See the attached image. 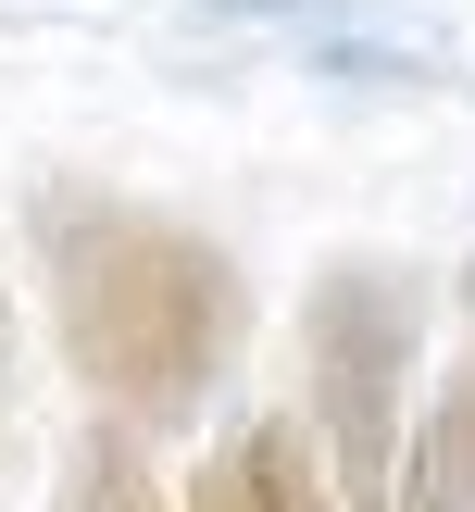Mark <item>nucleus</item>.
<instances>
[{
    "mask_svg": "<svg viewBox=\"0 0 475 512\" xmlns=\"http://www.w3.org/2000/svg\"><path fill=\"white\" fill-rule=\"evenodd\" d=\"M238 325H250V288L200 225L138 213V200H63L50 213V338L100 413L125 425L200 413Z\"/></svg>",
    "mask_w": 475,
    "mask_h": 512,
    "instance_id": "nucleus-1",
    "label": "nucleus"
},
{
    "mask_svg": "<svg viewBox=\"0 0 475 512\" xmlns=\"http://www.w3.org/2000/svg\"><path fill=\"white\" fill-rule=\"evenodd\" d=\"M188 512H350V500H338V475H325V450L300 438L288 413H263V425H238V438L188 475Z\"/></svg>",
    "mask_w": 475,
    "mask_h": 512,
    "instance_id": "nucleus-3",
    "label": "nucleus"
},
{
    "mask_svg": "<svg viewBox=\"0 0 475 512\" xmlns=\"http://www.w3.org/2000/svg\"><path fill=\"white\" fill-rule=\"evenodd\" d=\"M463 325H475V263H463Z\"/></svg>",
    "mask_w": 475,
    "mask_h": 512,
    "instance_id": "nucleus-6",
    "label": "nucleus"
},
{
    "mask_svg": "<svg viewBox=\"0 0 475 512\" xmlns=\"http://www.w3.org/2000/svg\"><path fill=\"white\" fill-rule=\"evenodd\" d=\"M400 512H475V363L450 375V400L425 413V450L400 463Z\"/></svg>",
    "mask_w": 475,
    "mask_h": 512,
    "instance_id": "nucleus-4",
    "label": "nucleus"
},
{
    "mask_svg": "<svg viewBox=\"0 0 475 512\" xmlns=\"http://www.w3.org/2000/svg\"><path fill=\"white\" fill-rule=\"evenodd\" d=\"M63 512H175V500H163V475H150V450H138V425H125V413H100L88 438H75V463H63Z\"/></svg>",
    "mask_w": 475,
    "mask_h": 512,
    "instance_id": "nucleus-5",
    "label": "nucleus"
},
{
    "mask_svg": "<svg viewBox=\"0 0 475 512\" xmlns=\"http://www.w3.org/2000/svg\"><path fill=\"white\" fill-rule=\"evenodd\" d=\"M413 350H425V300L400 263H325L300 300V363H313V425H325V475L350 512H400V400H413Z\"/></svg>",
    "mask_w": 475,
    "mask_h": 512,
    "instance_id": "nucleus-2",
    "label": "nucleus"
}]
</instances>
